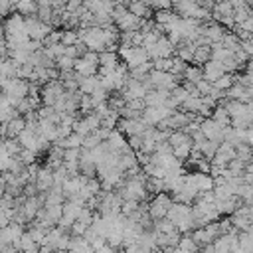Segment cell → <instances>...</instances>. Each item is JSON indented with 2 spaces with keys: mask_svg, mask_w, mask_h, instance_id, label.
<instances>
[{
  "mask_svg": "<svg viewBox=\"0 0 253 253\" xmlns=\"http://www.w3.org/2000/svg\"><path fill=\"white\" fill-rule=\"evenodd\" d=\"M123 200H134V202H144L148 198V190H146V180L144 176H138V178H128L121 190L117 192Z\"/></svg>",
  "mask_w": 253,
  "mask_h": 253,
  "instance_id": "1",
  "label": "cell"
},
{
  "mask_svg": "<svg viewBox=\"0 0 253 253\" xmlns=\"http://www.w3.org/2000/svg\"><path fill=\"white\" fill-rule=\"evenodd\" d=\"M119 55H121V61L128 65V69H134L146 61H150V55L146 51L144 45H126V43H121L119 47Z\"/></svg>",
  "mask_w": 253,
  "mask_h": 253,
  "instance_id": "2",
  "label": "cell"
},
{
  "mask_svg": "<svg viewBox=\"0 0 253 253\" xmlns=\"http://www.w3.org/2000/svg\"><path fill=\"white\" fill-rule=\"evenodd\" d=\"M2 93L10 97L12 105L18 107V103L26 97H30V81L26 79H8L2 77Z\"/></svg>",
  "mask_w": 253,
  "mask_h": 253,
  "instance_id": "3",
  "label": "cell"
},
{
  "mask_svg": "<svg viewBox=\"0 0 253 253\" xmlns=\"http://www.w3.org/2000/svg\"><path fill=\"white\" fill-rule=\"evenodd\" d=\"M172 204H174V200H172L166 192L156 194V196L148 202V215H150V219H152V221L164 219V217L168 215V210L172 208Z\"/></svg>",
  "mask_w": 253,
  "mask_h": 253,
  "instance_id": "4",
  "label": "cell"
},
{
  "mask_svg": "<svg viewBox=\"0 0 253 253\" xmlns=\"http://www.w3.org/2000/svg\"><path fill=\"white\" fill-rule=\"evenodd\" d=\"M26 32H28V36H30L32 40L43 42V40L53 32V28H51V24L42 22L38 16H28V18H26Z\"/></svg>",
  "mask_w": 253,
  "mask_h": 253,
  "instance_id": "5",
  "label": "cell"
},
{
  "mask_svg": "<svg viewBox=\"0 0 253 253\" xmlns=\"http://www.w3.org/2000/svg\"><path fill=\"white\" fill-rule=\"evenodd\" d=\"M176 111H172L170 107L166 105H160V107H146L144 113H142V121L148 125V126H158L160 123H164L166 119H170Z\"/></svg>",
  "mask_w": 253,
  "mask_h": 253,
  "instance_id": "6",
  "label": "cell"
},
{
  "mask_svg": "<svg viewBox=\"0 0 253 253\" xmlns=\"http://www.w3.org/2000/svg\"><path fill=\"white\" fill-rule=\"evenodd\" d=\"M126 138H130V136H142L150 126L142 121V117L140 119H121L119 121V126H117Z\"/></svg>",
  "mask_w": 253,
  "mask_h": 253,
  "instance_id": "7",
  "label": "cell"
},
{
  "mask_svg": "<svg viewBox=\"0 0 253 253\" xmlns=\"http://www.w3.org/2000/svg\"><path fill=\"white\" fill-rule=\"evenodd\" d=\"M97 128H101V119L91 113V115H83L81 119H77V123L73 125V132H79L83 136H89L91 132H95Z\"/></svg>",
  "mask_w": 253,
  "mask_h": 253,
  "instance_id": "8",
  "label": "cell"
},
{
  "mask_svg": "<svg viewBox=\"0 0 253 253\" xmlns=\"http://www.w3.org/2000/svg\"><path fill=\"white\" fill-rule=\"evenodd\" d=\"M24 233H26V231H24V225L18 223V221H12L10 225L2 227V231H0V241H2V245H16V243L22 239Z\"/></svg>",
  "mask_w": 253,
  "mask_h": 253,
  "instance_id": "9",
  "label": "cell"
},
{
  "mask_svg": "<svg viewBox=\"0 0 253 253\" xmlns=\"http://www.w3.org/2000/svg\"><path fill=\"white\" fill-rule=\"evenodd\" d=\"M22 32H26V18L18 12H12L4 20V38H10V36L22 34Z\"/></svg>",
  "mask_w": 253,
  "mask_h": 253,
  "instance_id": "10",
  "label": "cell"
},
{
  "mask_svg": "<svg viewBox=\"0 0 253 253\" xmlns=\"http://www.w3.org/2000/svg\"><path fill=\"white\" fill-rule=\"evenodd\" d=\"M235 158H237V148L233 144H229V142H221L217 146L215 156L211 158V164H215V166H227Z\"/></svg>",
  "mask_w": 253,
  "mask_h": 253,
  "instance_id": "11",
  "label": "cell"
},
{
  "mask_svg": "<svg viewBox=\"0 0 253 253\" xmlns=\"http://www.w3.org/2000/svg\"><path fill=\"white\" fill-rule=\"evenodd\" d=\"M229 30H225L219 22H206L204 26H202V36H206L208 38V42L210 43H219V42H223V38H225V34H227Z\"/></svg>",
  "mask_w": 253,
  "mask_h": 253,
  "instance_id": "12",
  "label": "cell"
},
{
  "mask_svg": "<svg viewBox=\"0 0 253 253\" xmlns=\"http://www.w3.org/2000/svg\"><path fill=\"white\" fill-rule=\"evenodd\" d=\"M202 132L206 134V138L208 140H211V142H217V144H221L225 138H223V126L219 125V123H215L211 117L210 119H204V123H202Z\"/></svg>",
  "mask_w": 253,
  "mask_h": 253,
  "instance_id": "13",
  "label": "cell"
},
{
  "mask_svg": "<svg viewBox=\"0 0 253 253\" xmlns=\"http://www.w3.org/2000/svg\"><path fill=\"white\" fill-rule=\"evenodd\" d=\"M188 182H192L198 192H213L215 188V178L211 174H204V172H192V174H186Z\"/></svg>",
  "mask_w": 253,
  "mask_h": 253,
  "instance_id": "14",
  "label": "cell"
},
{
  "mask_svg": "<svg viewBox=\"0 0 253 253\" xmlns=\"http://www.w3.org/2000/svg\"><path fill=\"white\" fill-rule=\"evenodd\" d=\"M87 176L85 174H77V176H69L67 178V182L61 186L63 188V194H65V198L69 200V198H75V196H79V192L83 190V186L87 184Z\"/></svg>",
  "mask_w": 253,
  "mask_h": 253,
  "instance_id": "15",
  "label": "cell"
},
{
  "mask_svg": "<svg viewBox=\"0 0 253 253\" xmlns=\"http://www.w3.org/2000/svg\"><path fill=\"white\" fill-rule=\"evenodd\" d=\"M36 186H38V192H40V194L51 192V188L55 186V180H53V170H51L49 166L40 168V174H38V178H36Z\"/></svg>",
  "mask_w": 253,
  "mask_h": 253,
  "instance_id": "16",
  "label": "cell"
},
{
  "mask_svg": "<svg viewBox=\"0 0 253 253\" xmlns=\"http://www.w3.org/2000/svg\"><path fill=\"white\" fill-rule=\"evenodd\" d=\"M190 215H194L190 204H178V202H174L172 208L168 210V215H166V217L176 225L178 221H182V219H186V217H190Z\"/></svg>",
  "mask_w": 253,
  "mask_h": 253,
  "instance_id": "17",
  "label": "cell"
},
{
  "mask_svg": "<svg viewBox=\"0 0 253 253\" xmlns=\"http://www.w3.org/2000/svg\"><path fill=\"white\" fill-rule=\"evenodd\" d=\"M99 63L95 61H89L87 57H79L75 61V73H79L81 77H93V75H99Z\"/></svg>",
  "mask_w": 253,
  "mask_h": 253,
  "instance_id": "18",
  "label": "cell"
},
{
  "mask_svg": "<svg viewBox=\"0 0 253 253\" xmlns=\"http://www.w3.org/2000/svg\"><path fill=\"white\" fill-rule=\"evenodd\" d=\"M221 75H225V67L221 61H213L210 59L206 65H204V79H208L210 83H215Z\"/></svg>",
  "mask_w": 253,
  "mask_h": 253,
  "instance_id": "19",
  "label": "cell"
},
{
  "mask_svg": "<svg viewBox=\"0 0 253 253\" xmlns=\"http://www.w3.org/2000/svg\"><path fill=\"white\" fill-rule=\"evenodd\" d=\"M170 93L172 91H166V89H150L144 97V103L146 107H160V105H166V101L170 99Z\"/></svg>",
  "mask_w": 253,
  "mask_h": 253,
  "instance_id": "20",
  "label": "cell"
},
{
  "mask_svg": "<svg viewBox=\"0 0 253 253\" xmlns=\"http://www.w3.org/2000/svg\"><path fill=\"white\" fill-rule=\"evenodd\" d=\"M2 125H6V138H18L24 130H26V119L20 115V117H16V119H12L10 123H2Z\"/></svg>",
  "mask_w": 253,
  "mask_h": 253,
  "instance_id": "21",
  "label": "cell"
},
{
  "mask_svg": "<svg viewBox=\"0 0 253 253\" xmlns=\"http://www.w3.org/2000/svg\"><path fill=\"white\" fill-rule=\"evenodd\" d=\"M196 49H198V45L194 42H182L180 45H176V57H180L186 63H192L194 55H196Z\"/></svg>",
  "mask_w": 253,
  "mask_h": 253,
  "instance_id": "22",
  "label": "cell"
},
{
  "mask_svg": "<svg viewBox=\"0 0 253 253\" xmlns=\"http://www.w3.org/2000/svg\"><path fill=\"white\" fill-rule=\"evenodd\" d=\"M20 253H40V247L42 245H38L36 241H34V237H32V233L30 231H26L24 235H22V239L14 245Z\"/></svg>",
  "mask_w": 253,
  "mask_h": 253,
  "instance_id": "23",
  "label": "cell"
},
{
  "mask_svg": "<svg viewBox=\"0 0 253 253\" xmlns=\"http://www.w3.org/2000/svg\"><path fill=\"white\" fill-rule=\"evenodd\" d=\"M123 61H121V55H119V51H103V53H99V65L101 67H109V69H117L119 65H121Z\"/></svg>",
  "mask_w": 253,
  "mask_h": 253,
  "instance_id": "24",
  "label": "cell"
},
{
  "mask_svg": "<svg viewBox=\"0 0 253 253\" xmlns=\"http://www.w3.org/2000/svg\"><path fill=\"white\" fill-rule=\"evenodd\" d=\"M83 142H85V136H83V134L71 132L69 136L59 138V140L55 142V146H61V148H83Z\"/></svg>",
  "mask_w": 253,
  "mask_h": 253,
  "instance_id": "25",
  "label": "cell"
},
{
  "mask_svg": "<svg viewBox=\"0 0 253 253\" xmlns=\"http://www.w3.org/2000/svg\"><path fill=\"white\" fill-rule=\"evenodd\" d=\"M99 87H101V79H99V75H93V77H81V81H79V91H81L83 95H93Z\"/></svg>",
  "mask_w": 253,
  "mask_h": 253,
  "instance_id": "26",
  "label": "cell"
},
{
  "mask_svg": "<svg viewBox=\"0 0 253 253\" xmlns=\"http://www.w3.org/2000/svg\"><path fill=\"white\" fill-rule=\"evenodd\" d=\"M38 10H40V6H38L36 0H20V2L14 6V12L26 16V18H28V16H36Z\"/></svg>",
  "mask_w": 253,
  "mask_h": 253,
  "instance_id": "27",
  "label": "cell"
},
{
  "mask_svg": "<svg viewBox=\"0 0 253 253\" xmlns=\"http://www.w3.org/2000/svg\"><path fill=\"white\" fill-rule=\"evenodd\" d=\"M231 57H233V51L227 49L221 42H219V43H211V59H213V61H221V63H225V61L231 59Z\"/></svg>",
  "mask_w": 253,
  "mask_h": 253,
  "instance_id": "28",
  "label": "cell"
},
{
  "mask_svg": "<svg viewBox=\"0 0 253 253\" xmlns=\"http://www.w3.org/2000/svg\"><path fill=\"white\" fill-rule=\"evenodd\" d=\"M180 16L174 12V10H156L154 12V22L158 24V26H162V28H166L168 24H172V22H176Z\"/></svg>",
  "mask_w": 253,
  "mask_h": 253,
  "instance_id": "29",
  "label": "cell"
},
{
  "mask_svg": "<svg viewBox=\"0 0 253 253\" xmlns=\"http://www.w3.org/2000/svg\"><path fill=\"white\" fill-rule=\"evenodd\" d=\"M211 119L215 121V123H219L223 128L225 126H231V117H229V113H227V109H225V105H217L215 109H213V113H211Z\"/></svg>",
  "mask_w": 253,
  "mask_h": 253,
  "instance_id": "30",
  "label": "cell"
},
{
  "mask_svg": "<svg viewBox=\"0 0 253 253\" xmlns=\"http://www.w3.org/2000/svg\"><path fill=\"white\" fill-rule=\"evenodd\" d=\"M178 247L182 251H186V253H200V245L194 241L192 233H184L182 239H180V243H178Z\"/></svg>",
  "mask_w": 253,
  "mask_h": 253,
  "instance_id": "31",
  "label": "cell"
},
{
  "mask_svg": "<svg viewBox=\"0 0 253 253\" xmlns=\"http://www.w3.org/2000/svg\"><path fill=\"white\" fill-rule=\"evenodd\" d=\"M184 77H186V81H190V83L198 85V83L204 79V67H200V65H188V69H186Z\"/></svg>",
  "mask_w": 253,
  "mask_h": 253,
  "instance_id": "32",
  "label": "cell"
},
{
  "mask_svg": "<svg viewBox=\"0 0 253 253\" xmlns=\"http://www.w3.org/2000/svg\"><path fill=\"white\" fill-rule=\"evenodd\" d=\"M168 142H170V146H172V148H176V146H180V144L194 142V140H192V136H190L188 132H184V130H172V134H170Z\"/></svg>",
  "mask_w": 253,
  "mask_h": 253,
  "instance_id": "33",
  "label": "cell"
},
{
  "mask_svg": "<svg viewBox=\"0 0 253 253\" xmlns=\"http://www.w3.org/2000/svg\"><path fill=\"white\" fill-rule=\"evenodd\" d=\"M235 79H237V77H235L233 73H225V75H221V77H219V79L213 83V87H217L219 91L227 93V91H229V89L235 85Z\"/></svg>",
  "mask_w": 253,
  "mask_h": 253,
  "instance_id": "34",
  "label": "cell"
},
{
  "mask_svg": "<svg viewBox=\"0 0 253 253\" xmlns=\"http://www.w3.org/2000/svg\"><path fill=\"white\" fill-rule=\"evenodd\" d=\"M235 148H237V158H239V160H243L245 164H251V162H253V146H251V144L241 142V144H237Z\"/></svg>",
  "mask_w": 253,
  "mask_h": 253,
  "instance_id": "35",
  "label": "cell"
},
{
  "mask_svg": "<svg viewBox=\"0 0 253 253\" xmlns=\"http://www.w3.org/2000/svg\"><path fill=\"white\" fill-rule=\"evenodd\" d=\"M2 150H6L10 156H18L22 152V144L18 142V138H4L2 140Z\"/></svg>",
  "mask_w": 253,
  "mask_h": 253,
  "instance_id": "36",
  "label": "cell"
},
{
  "mask_svg": "<svg viewBox=\"0 0 253 253\" xmlns=\"http://www.w3.org/2000/svg\"><path fill=\"white\" fill-rule=\"evenodd\" d=\"M81 40H79V30H63V36H61V43L65 47L69 45H77Z\"/></svg>",
  "mask_w": 253,
  "mask_h": 253,
  "instance_id": "37",
  "label": "cell"
},
{
  "mask_svg": "<svg viewBox=\"0 0 253 253\" xmlns=\"http://www.w3.org/2000/svg\"><path fill=\"white\" fill-rule=\"evenodd\" d=\"M192 150H194V142H186V144H180V146L172 148V154H174L178 160H186V158H190Z\"/></svg>",
  "mask_w": 253,
  "mask_h": 253,
  "instance_id": "38",
  "label": "cell"
},
{
  "mask_svg": "<svg viewBox=\"0 0 253 253\" xmlns=\"http://www.w3.org/2000/svg\"><path fill=\"white\" fill-rule=\"evenodd\" d=\"M154 231L168 235V233L176 231V225H174V223H172L168 217H164V219H158V221H154Z\"/></svg>",
  "mask_w": 253,
  "mask_h": 253,
  "instance_id": "39",
  "label": "cell"
},
{
  "mask_svg": "<svg viewBox=\"0 0 253 253\" xmlns=\"http://www.w3.org/2000/svg\"><path fill=\"white\" fill-rule=\"evenodd\" d=\"M81 148H63V162H81Z\"/></svg>",
  "mask_w": 253,
  "mask_h": 253,
  "instance_id": "40",
  "label": "cell"
},
{
  "mask_svg": "<svg viewBox=\"0 0 253 253\" xmlns=\"http://www.w3.org/2000/svg\"><path fill=\"white\" fill-rule=\"evenodd\" d=\"M140 208V202H134V200H123V206H121V213L130 217L136 210Z\"/></svg>",
  "mask_w": 253,
  "mask_h": 253,
  "instance_id": "41",
  "label": "cell"
},
{
  "mask_svg": "<svg viewBox=\"0 0 253 253\" xmlns=\"http://www.w3.org/2000/svg\"><path fill=\"white\" fill-rule=\"evenodd\" d=\"M75 61L77 59H73V57H69V55H63V57H59L57 59V69L63 73V71H73L75 69Z\"/></svg>",
  "mask_w": 253,
  "mask_h": 253,
  "instance_id": "42",
  "label": "cell"
},
{
  "mask_svg": "<svg viewBox=\"0 0 253 253\" xmlns=\"http://www.w3.org/2000/svg\"><path fill=\"white\" fill-rule=\"evenodd\" d=\"M103 144V138L99 136V132L95 130V132H91L89 136H85V142H83V148H89V150H93V148H97V146H101Z\"/></svg>",
  "mask_w": 253,
  "mask_h": 253,
  "instance_id": "43",
  "label": "cell"
},
{
  "mask_svg": "<svg viewBox=\"0 0 253 253\" xmlns=\"http://www.w3.org/2000/svg\"><path fill=\"white\" fill-rule=\"evenodd\" d=\"M152 63H154V69H158V71H170L174 57H160V59H154Z\"/></svg>",
  "mask_w": 253,
  "mask_h": 253,
  "instance_id": "44",
  "label": "cell"
},
{
  "mask_svg": "<svg viewBox=\"0 0 253 253\" xmlns=\"http://www.w3.org/2000/svg\"><path fill=\"white\" fill-rule=\"evenodd\" d=\"M69 178V172L65 166H59L57 170H53V180H55V186H63Z\"/></svg>",
  "mask_w": 253,
  "mask_h": 253,
  "instance_id": "45",
  "label": "cell"
},
{
  "mask_svg": "<svg viewBox=\"0 0 253 253\" xmlns=\"http://www.w3.org/2000/svg\"><path fill=\"white\" fill-rule=\"evenodd\" d=\"M36 156H38V152H34V150H28V148H22V152L18 154V158L26 164V166H32L34 162H36Z\"/></svg>",
  "mask_w": 253,
  "mask_h": 253,
  "instance_id": "46",
  "label": "cell"
},
{
  "mask_svg": "<svg viewBox=\"0 0 253 253\" xmlns=\"http://www.w3.org/2000/svg\"><path fill=\"white\" fill-rule=\"evenodd\" d=\"M61 36H63V30H53L45 40H43V45H55V43H61Z\"/></svg>",
  "mask_w": 253,
  "mask_h": 253,
  "instance_id": "47",
  "label": "cell"
},
{
  "mask_svg": "<svg viewBox=\"0 0 253 253\" xmlns=\"http://www.w3.org/2000/svg\"><path fill=\"white\" fill-rule=\"evenodd\" d=\"M36 16H38L42 22H45V24H51V20H53V8H40Z\"/></svg>",
  "mask_w": 253,
  "mask_h": 253,
  "instance_id": "48",
  "label": "cell"
},
{
  "mask_svg": "<svg viewBox=\"0 0 253 253\" xmlns=\"http://www.w3.org/2000/svg\"><path fill=\"white\" fill-rule=\"evenodd\" d=\"M87 229H89V227H87L85 223L75 221V223L71 225V229H69V231H71V235H75V237H83V235L87 233Z\"/></svg>",
  "mask_w": 253,
  "mask_h": 253,
  "instance_id": "49",
  "label": "cell"
},
{
  "mask_svg": "<svg viewBox=\"0 0 253 253\" xmlns=\"http://www.w3.org/2000/svg\"><path fill=\"white\" fill-rule=\"evenodd\" d=\"M196 87H198L200 95H202V97H206V95H210V93H211V89H213V83H210L208 79H202V81H200Z\"/></svg>",
  "mask_w": 253,
  "mask_h": 253,
  "instance_id": "50",
  "label": "cell"
},
{
  "mask_svg": "<svg viewBox=\"0 0 253 253\" xmlns=\"http://www.w3.org/2000/svg\"><path fill=\"white\" fill-rule=\"evenodd\" d=\"M152 10H174V4L172 0H154L152 2Z\"/></svg>",
  "mask_w": 253,
  "mask_h": 253,
  "instance_id": "51",
  "label": "cell"
},
{
  "mask_svg": "<svg viewBox=\"0 0 253 253\" xmlns=\"http://www.w3.org/2000/svg\"><path fill=\"white\" fill-rule=\"evenodd\" d=\"M128 146H130L134 152H140V150H142V136H130V138H128Z\"/></svg>",
  "mask_w": 253,
  "mask_h": 253,
  "instance_id": "52",
  "label": "cell"
},
{
  "mask_svg": "<svg viewBox=\"0 0 253 253\" xmlns=\"http://www.w3.org/2000/svg\"><path fill=\"white\" fill-rule=\"evenodd\" d=\"M2 2V14L8 18L10 16V10L14 8V4H12V0H0Z\"/></svg>",
  "mask_w": 253,
  "mask_h": 253,
  "instance_id": "53",
  "label": "cell"
},
{
  "mask_svg": "<svg viewBox=\"0 0 253 253\" xmlns=\"http://www.w3.org/2000/svg\"><path fill=\"white\" fill-rule=\"evenodd\" d=\"M2 253H20L14 245H2Z\"/></svg>",
  "mask_w": 253,
  "mask_h": 253,
  "instance_id": "54",
  "label": "cell"
},
{
  "mask_svg": "<svg viewBox=\"0 0 253 253\" xmlns=\"http://www.w3.org/2000/svg\"><path fill=\"white\" fill-rule=\"evenodd\" d=\"M53 253H69V251H61V249H55Z\"/></svg>",
  "mask_w": 253,
  "mask_h": 253,
  "instance_id": "55",
  "label": "cell"
},
{
  "mask_svg": "<svg viewBox=\"0 0 253 253\" xmlns=\"http://www.w3.org/2000/svg\"><path fill=\"white\" fill-rule=\"evenodd\" d=\"M245 2H247V4H249V6H251V4H253V0H245Z\"/></svg>",
  "mask_w": 253,
  "mask_h": 253,
  "instance_id": "56",
  "label": "cell"
}]
</instances>
